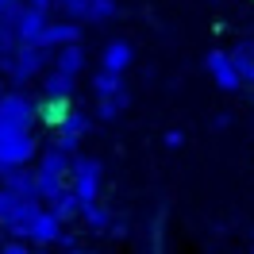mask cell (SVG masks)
Returning <instances> with one entry per match:
<instances>
[{"label": "cell", "instance_id": "cell-12", "mask_svg": "<svg viewBox=\"0 0 254 254\" xmlns=\"http://www.w3.org/2000/svg\"><path fill=\"white\" fill-rule=\"evenodd\" d=\"M69 154L65 150H58L54 143H47L43 150H39V162H35V174H47V177H62V181H69Z\"/></svg>", "mask_w": 254, "mask_h": 254}, {"label": "cell", "instance_id": "cell-2", "mask_svg": "<svg viewBox=\"0 0 254 254\" xmlns=\"http://www.w3.org/2000/svg\"><path fill=\"white\" fill-rule=\"evenodd\" d=\"M35 158H39L35 131H8V127H0V174L4 170H23Z\"/></svg>", "mask_w": 254, "mask_h": 254}, {"label": "cell", "instance_id": "cell-7", "mask_svg": "<svg viewBox=\"0 0 254 254\" xmlns=\"http://www.w3.org/2000/svg\"><path fill=\"white\" fill-rule=\"evenodd\" d=\"M204 69L212 73V81L220 85L223 93H235V89H239V73H235V65H231V54H227V50L212 47L204 54Z\"/></svg>", "mask_w": 254, "mask_h": 254}, {"label": "cell", "instance_id": "cell-29", "mask_svg": "<svg viewBox=\"0 0 254 254\" xmlns=\"http://www.w3.org/2000/svg\"><path fill=\"white\" fill-rule=\"evenodd\" d=\"M212 127H216V131H227V127H231V112H216Z\"/></svg>", "mask_w": 254, "mask_h": 254}, {"label": "cell", "instance_id": "cell-24", "mask_svg": "<svg viewBox=\"0 0 254 254\" xmlns=\"http://www.w3.org/2000/svg\"><path fill=\"white\" fill-rule=\"evenodd\" d=\"M16 27H8V23H0V58H12L16 54Z\"/></svg>", "mask_w": 254, "mask_h": 254}, {"label": "cell", "instance_id": "cell-20", "mask_svg": "<svg viewBox=\"0 0 254 254\" xmlns=\"http://www.w3.org/2000/svg\"><path fill=\"white\" fill-rule=\"evenodd\" d=\"M127 104H131V93H120V96H108V100H96V120H104V124H112V120H120V116H124L127 112Z\"/></svg>", "mask_w": 254, "mask_h": 254}, {"label": "cell", "instance_id": "cell-16", "mask_svg": "<svg viewBox=\"0 0 254 254\" xmlns=\"http://www.w3.org/2000/svg\"><path fill=\"white\" fill-rule=\"evenodd\" d=\"M227 54H231V65L239 73V85H251L254 89V39H239Z\"/></svg>", "mask_w": 254, "mask_h": 254}, {"label": "cell", "instance_id": "cell-28", "mask_svg": "<svg viewBox=\"0 0 254 254\" xmlns=\"http://www.w3.org/2000/svg\"><path fill=\"white\" fill-rule=\"evenodd\" d=\"M58 251H77V235H73V231H62V239H58Z\"/></svg>", "mask_w": 254, "mask_h": 254}, {"label": "cell", "instance_id": "cell-4", "mask_svg": "<svg viewBox=\"0 0 254 254\" xmlns=\"http://www.w3.org/2000/svg\"><path fill=\"white\" fill-rule=\"evenodd\" d=\"M50 69V50H43V47H16V54H12V69H8V85L12 89H23L27 81H35V77H43Z\"/></svg>", "mask_w": 254, "mask_h": 254}, {"label": "cell", "instance_id": "cell-21", "mask_svg": "<svg viewBox=\"0 0 254 254\" xmlns=\"http://www.w3.org/2000/svg\"><path fill=\"white\" fill-rule=\"evenodd\" d=\"M77 216H81V223H85L89 231H108L112 227V212L100 204V200H96V204H81Z\"/></svg>", "mask_w": 254, "mask_h": 254}, {"label": "cell", "instance_id": "cell-15", "mask_svg": "<svg viewBox=\"0 0 254 254\" xmlns=\"http://www.w3.org/2000/svg\"><path fill=\"white\" fill-rule=\"evenodd\" d=\"M85 47L81 43H73V47H62V50H54L50 54V69H58V73H65V77H73L77 81V73L85 69Z\"/></svg>", "mask_w": 254, "mask_h": 254}, {"label": "cell", "instance_id": "cell-1", "mask_svg": "<svg viewBox=\"0 0 254 254\" xmlns=\"http://www.w3.org/2000/svg\"><path fill=\"white\" fill-rule=\"evenodd\" d=\"M39 212H43L39 200H23V196H16V192L0 189V231H8L12 239L27 243L31 223L39 220Z\"/></svg>", "mask_w": 254, "mask_h": 254}, {"label": "cell", "instance_id": "cell-25", "mask_svg": "<svg viewBox=\"0 0 254 254\" xmlns=\"http://www.w3.org/2000/svg\"><path fill=\"white\" fill-rule=\"evenodd\" d=\"M23 12V0H0V23L16 27V16Z\"/></svg>", "mask_w": 254, "mask_h": 254}, {"label": "cell", "instance_id": "cell-35", "mask_svg": "<svg viewBox=\"0 0 254 254\" xmlns=\"http://www.w3.org/2000/svg\"><path fill=\"white\" fill-rule=\"evenodd\" d=\"M251 254H254V251H251Z\"/></svg>", "mask_w": 254, "mask_h": 254}, {"label": "cell", "instance_id": "cell-3", "mask_svg": "<svg viewBox=\"0 0 254 254\" xmlns=\"http://www.w3.org/2000/svg\"><path fill=\"white\" fill-rule=\"evenodd\" d=\"M100 162L93 154H73L69 162V192L77 196L81 204H96L100 200Z\"/></svg>", "mask_w": 254, "mask_h": 254}, {"label": "cell", "instance_id": "cell-31", "mask_svg": "<svg viewBox=\"0 0 254 254\" xmlns=\"http://www.w3.org/2000/svg\"><path fill=\"white\" fill-rule=\"evenodd\" d=\"M58 254H96V251H81L77 247V251H58Z\"/></svg>", "mask_w": 254, "mask_h": 254}, {"label": "cell", "instance_id": "cell-8", "mask_svg": "<svg viewBox=\"0 0 254 254\" xmlns=\"http://www.w3.org/2000/svg\"><path fill=\"white\" fill-rule=\"evenodd\" d=\"M73 43H81V23H73V19H50L43 39H39V47L50 50V54L62 47H73Z\"/></svg>", "mask_w": 254, "mask_h": 254}, {"label": "cell", "instance_id": "cell-30", "mask_svg": "<svg viewBox=\"0 0 254 254\" xmlns=\"http://www.w3.org/2000/svg\"><path fill=\"white\" fill-rule=\"evenodd\" d=\"M23 4H27V8H35V12H43V16L54 8V0H23Z\"/></svg>", "mask_w": 254, "mask_h": 254}, {"label": "cell", "instance_id": "cell-34", "mask_svg": "<svg viewBox=\"0 0 254 254\" xmlns=\"http://www.w3.org/2000/svg\"><path fill=\"white\" fill-rule=\"evenodd\" d=\"M251 108H254V100H251Z\"/></svg>", "mask_w": 254, "mask_h": 254}, {"label": "cell", "instance_id": "cell-10", "mask_svg": "<svg viewBox=\"0 0 254 254\" xmlns=\"http://www.w3.org/2000/svg\"><path fill=\"white\" fill-rule=\"evenodd\" d=\"M62 223L54 220L47 212V204H43V212H39V220L31 223V235H27V243L31 247H39V251H50V247H58V239H62Z\"/></svg>", "mask_w": 254, "mask_h": 254}, {"label": "cell", "instance_id": "cell-23", "mask_svg": "<svg viewBox=\"0 0 254 254\" xmlns=\"http://www.w3.org/2000/svg\"><path fill=\"white\" fill-rule=\"evenodd\" d=\"M54 8L62 12V19H85V12H89V0H54Z\"/></svg>", "mask_w": 254, "mask_h": 254}, {"label": "cell", "instance_id": "cell-22", "mask_svg": "<svg viewBox=\"0 0 254 254\" xmlns=\"http://www.w3.org/2000/svg\"><path fill=\"white\" fill-rule=\"evenodd\" d=\"M116 16H120V4H116V0H89V12H85L89 23L100 27V23H112Z\"/></svg>", "mask_w": 254, "mask_h": 254}, {"label": "cell", "instance_id": "cell-27", "mask_svg": "<svg viewBox=\"0 0 254 254\" xmlns=\"http://www.w3.org/2000/svg\"><path fill=\"white\" fill-rule=\"evenodd\" d=\"M0 254H31V247H27V243H19V239H8V243L0 247Z\"/></svg>", "mask_w": 254, "mask_h": 254}, {"label": "cell", "instance_id": "cell-11", "mask_svg": "<svg viewBox=\"0 0 254 254\" xmlns=\"http://www.w3.org/2000/svg\"><path fill=\"white\" fill-rule=\"evenodd\" d=\"M0 189L16 192V196H23V200H39V185H35V170H4L0 174ZM43 204V200H39Z\"/></svg>", "mask_w": 254, "mask_h": 254}, {"label": "cell", "instance_id": "cell-17", "mask_svg": "<svg viewBox=\"0 0 254 254\" xmlns=\"http://www.w3.org/2000/svg\"><path fill=\"white\" fill-rule=\"evenodd\" d=\"M69 116V100H47V96H35V120L47 127H62V120Z\"/></svg>", "mask_w": 254, "mask_h": 254}, {"label": "cell", "instance_id": "cell-6", "mask_svg": "<svg viewBox=\"0 0 254 254\" xmlns=\"http://www.w3.org/2000/svg\"><path fill=\"white\" fill-rule=\"evenodd\" d=\"M93 131V116L89 112H81V108H69V116L62 120V127H58V139H54V146L58 150H65L69 158L77 154V146H81V139Z\"/></svg>", "mask_w": 254, "mask_h": 254}, {"label": "cell", "instance_id": "cell-5", "mask_svg": "<svg viewBox=\"0 0 254 254\" xmlns=\"http://www.w3.org/2000/svg\"><path fill=\"white\" fill-rule=\"evenodd\" d=\"M35 96H27L23 89H8L0 100V127L8 131H35Z\"/></svg>", "mask_w": 254, "mask_h": 254}, {"label": "cell", "instance_id": "cell-26", "mask_svg": "<svg viewBox=\"0 0 254 254\" xmlns=\"http://www.w3.org/2000/svg\"><path fill=\"white\" fill-rule=\"evenodd\" d=\"M162 143L170 146V150H177V146H185V131H177V127H170V131L162 135Z\"/></svg>", "mask_w": 254, "mask_h": 254}, {"label": "cell", "instance_id": "cell-9", "mask_svg": "<svg viewBox=\"0 0 254 254\" xmlns=\"http://www.w3.org/2000/svg\"><path fill=\"white\" fill-rule=\"evenodd\" d=\"M47 23H50V16H43V12H35V8L23 4V12L16 16V43H19V47H39Z\"/></svg>", "mask_w": 254, "mask_h": 254}, {"label": "cell", "instance_id": "cell-32", "mask_svg": "<svg viewBox=\"0 0 254 254\" xmlns=\"http://www.w3.org/2000/svg\"><path fill=\"white\" fill-rule=\"evenodd\" d=\"M4 93H8V81L0 77V100H4Z\"/></svg>", "mask_w": 254, "mask_h": 254}, {"label": "cell", "instance_id": "cell-18", "mask_svg": "<svg viewBox=\"0 0 254 254\" xmlns=\"http://www.w3.org/2000/svg\"><path fill=\"white\" fill-rule=\"evenodd\" d=\"M47 212H50V216H54V220L65 227V223H69V220H73V216L81 212V200L73 196V192H69V185H65V189L58 192L54 200H47Z\"/></svg>", "mask_w": 254, "mask_h": 254}, {"label": "cell", "instance_id": "cell-19", "mask_svg": "<svg viewBox=\"0 0 254 254\" xmlns=\"http://www.w3.org/2000/svg\"><path fill=\"white\" fill-rule=\"evenodd\" d=\"M127 85H124V77L120 73H112V69H96L93 73V93H96V100H108V96H120Z\"/></svg>", "mask_w": 254, "mask_h": 254}, {"label": "cell", "instance_id": "cell-14", "mask_svg": "<svg viewBox=\"0 0 254 254\" xmlns=\"http://www.w3.org/2000/svg\"><path fill=\"white\" fill-rule=\"evenodd\" d=\"M135 62V47L127 43V39H112L104 54H100V69H112V73H120L124 77V69Z\"/></svg>", "mask_w": 254, "mask_h": 254}, {"label": "cell", "instance_id": "cell-33", "mask_svg": "<svg viewBox=\"0 0 254 254\" xmlns=\"http://www.w3.org/2000/svg\"><path fill=\"white\" fill-rule=\"evenodd\" d=\"M31 254H50V251H39V247H31Z\"/></svg>", "mask_w": 254, "mask_h": 254}, {"label": "cell", "instance_id": "cell-13", "mask_svg": "<svg viewBox=\"0 0 254 254\" xmlns=\"http://www.w3.org/2000/svg\"><path fill=\"white\" fill-rule=\"evenodd\" d=\"M73 93H77V81L58 69H47L39 77V96H47V100H73Z\"/></svg>", "mask_w": 254, "mask_h": 254}]
</instances>
